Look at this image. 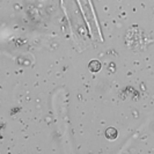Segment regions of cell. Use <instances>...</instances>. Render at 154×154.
Here are the masks:
<instances>
[{"instance_id": "1", "label": "cell", "mask_w": 154, "mask_h": 154, "mask_svg": "<svg viewBox=\"0 0 154 154\" xmlns=\"http://www.w3.org/2000/svg\"><path fill=\"white\" fill-rule=\"evenodd\" d=\"M89 69H91V71H93V72H97V71H100L101 69V64L97 60H93V62H91V64H89Z\"/></svg>"}, {"instance_id": "2", "label": "cell", "mask_w": 154, "mask_h": 154, "mask_svg": "<svg viewBox=\"0 0 154 154\" xmlns=\"http://www.w3.org/2000/svg\"><path fill=\"white\" fill-rule=\"evenodd\" d=\"M106 136L108 139H115L117 137V131H116L114 128H110L106 131Z\"/></svg>"}]
</instances>
